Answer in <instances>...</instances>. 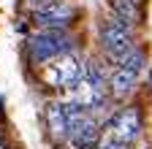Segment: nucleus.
<instances>
[{
    "instance_id": "nucleus-5",
    "label": "nucleus",
    "mask_w": 152,
    "mask_h": 149,
    "mask_svg": "<svg viewBox=\"0 0 152 149\" xmlns=\"http://www.w3.org/2000/svg\"><path fill=\"white\" fill-rule=\"evenodd\" d=\"M144 68H147V52L141 46H136L117 68L109 73V92H111V98H120V100L128 98L130 92L136 89L139 76L144 73Z\"/></svg>"
},
{
    "instance_id": "nucleus-9",
    "label": "nucleus",
    "mask_w": 152,
    "mask_h": 149,
    "mask_svg": "<svg viewBox=\"0 0 152 149\" xmlns=\"http://www.w3.org/2000/svg\"><path fill=\"white\" fill-rule=\"evenodd\" d=\"M44 117H46V127H49V136L57 138V141H63L68 138V114H65V103H46V111H44Z\"/></svg>"
},
{
    "instance_id": "nucleus-11",
    "label": "nucleus",
    "mask_w": 152,
    "mask_h": 149,
    "mask_svg": "<svg viewBox=\"0 0 152 149\" xmlns=\"http://www.w3.org/2000/svg\"><path fill=\"white\" fill-rule=\"evenodd\" d=\"M98 149H128V146H125V144H120V141H114V138H109V136L103 133V138H101Z\"/></svg>"
},
{
    "instance_id": "nucleus-12",
    "label": "nucleus",
    "mask_w": 152,
    "mask_h": 149,
    "mask_svg": "<svg viewBox=\"0 0 152 149\" xmlns=\"http://www.w3.org/2000/svg\"><path fill=\"white\" fill-rule=\"evenodd\" d=\"M27 3H30L33 8H41V6H46V3H52V0H27Z\"/></svg>"
},
{
    "instance_id": "nucleus-1",
    "label": "nucleus",
    "mask_w": 152,
    "mask_h": 149,
    "mask_svg": "<svg viewBox=\"0 0 152 149\" xmlns=\"http://www.w3.org/2000/svg\"><path fill=\"white\" fill-rule=\"evenodd\" d=\"M111 98L109 92V76L106 71L98 65V63H87L84 68V76L79 79L73 89H68V100L65 103H73V106H82L84 111H98L106 106V100Z\"/></svg>"
},
{
    "instance_id": "nucleus-8",
    "label": "nucleus",
    "mask_w": 152,
    "mask_h": 149,
    "mask_svg": "<svg viewBox=\"0 0 152 149\" xmlns=\"http://www.w3.org/2000/svg\"><path fill=\"white\" fill-rule=\"evenodd\" d=\"M76 19V8L65 0H52V3L41 6L33 11V22L41 30H65Z\"/></svg>"
},
{
    "instance_id": "nucleus-4",
    "label": "nucleus",
    "mask_w": 152,
    "mask_h": 149,
    "mask_svg": "<svg viewBox=\"0 0 152 149\" xmlns=\"http://www.w3.org/2000/svg\"><path fill=\"white\" fill-rule=\"evenodd\" d=\"M68 52H73V38L68 35V30H38L27 38V57L33 65L44 68Z\"/></svg>"
},
{
    "instance_id": "nucleus-6",
    "label": "nucleus",
    "mask_w": 152,
    "mask_h": 149,
    "mask_svg": "<svg viewBox=\"0 0 152 149\" xmlns=\"http://www.w3.org/2000/svg\"><path fill=\"white\" fill-rule=\"evenodd\" d=\"M84 63L79 60V54H73V52H68V54H63V57H57L54 63H49V65H44V71H41V79H44V84L46 87H54V89H73L76 84H79V79L84 76Z\"/></svg>"
},
{
    "instance_id": "nucleus-7",
    "label": "nucleus",
    "mask_w": 152,
    "mask_h": 149,
    "mask_svg": "<svg viewBox=\"0 0 152 149\" xmlns=\"http://www.w3.org/2000/svg\"><path fill=\"white\" fill-rule=\"evenodd\" d=\"M141 130H144V117H141V111L136 106H125V108H120L117 114H111L106 119V136L125 144V146L139 141Z\"/></svg>"
},
{
    "instance_id": "nucleus-3",
    "label": "nucleus",
    "mask_w": 152,
    "mask_h": 149,
    "mask_svg": "<svg viewBox=\"0 0 152 149\" xmlns=\"http://www.w3.org/2000/svg\"><path fill=\"white\" fill-rule=\"evenodd\" d=\"M65 114H68V144L73 149H98L103 138L101 119L92 111H84L82 106L73 103H65Z\"/></svg>"
},
{
    "instance_id": "nucleus-2",
    "label": "nucleus",
    "mask_w": 152,
    "mask_h": 149,
    "mask_svg": "<svg viewBox=\"0 0 152 149\" xmlns=\"http://www.w3.org/2000/svg\"><path fill=\"white\" fill-rule=\"evenodd\" d=\"M136 25L122 19V16H109V19L101 25V46L106 52V57L114 63V65H120L128 54L136 49Z\"/></svg>"
},
{
    "instance_id": "nucleus-10",
    "label": "nucleus",
    "mask_w": 152,
    "mask_h": 149,
    "mask_svg": "<svg viewBox=\"0 0 152 149\" xmlns=\"http://www.w3.org/2000/svg\"><path fill=\"white\" fill-rule=\"evenodd\" d=\"M111 14L114 16H122V19H128V22L136 25L139 6H136V0H111Z\"/></svg>"
}]
</instances>
